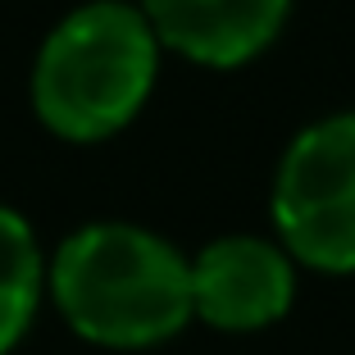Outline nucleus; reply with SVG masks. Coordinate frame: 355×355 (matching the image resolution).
Segmentation results:
<instances>
[{"instance_id":"obj_1","label":"nucleus","mask_w":355,"mask_h":355,"mask_svg":"<svg viewBox=\"0 0 355 355\" xmlns=\"http://www.w3.org/2000/svg\"><path fill=\"white\" fill-rule=\"evenodd\" d=\"M55 301L83 337L150 346L191 319V264L146 228L92 223L55 255Z\"/></svg>"},{"instance_id":"obj_2","label":"nucleus","mask_w":355,"mask_h":355,"mask_svg":"<svg viewBox=\"0 0 355 355\" xmlns=\"http://www.w3.org/2000/svg\"><path fill=\"white\" fill-rule=\"evenodd\" d=\"M155 78V32L146 14L96 0L46 37L32 69V105L60 137L96 141L141 110Z\"/></svg>"},{"instance_id":"obj_3","label":"nucleus","mask_w":355,"mask_h":355,"mask_svg":"<svg viewBox=\"0 0 355 355\" xmlns=\"http://www.w3.org/2000/svg\"><path fill=\"white\" fill-rule=\"evenodd\" d=\"M273 219L314 269H355V114L305 128L282 155Z\"/></svg>"},{"instance_id":"obj_4","label":"nucleus","mask_w":355,"mask_h":355,"mask_svg":"<svg viewBox=\"0 0 355 355\" xmlns=\"http://www.w3.org/2000/svg\"><path fill=\"white\" fill-rule=\"evenodd\" d=\"M292 305V264L255 237H223L191 264V310L214 328H264Z\"/></svg>"},{"instance_id":"obj_5","label":"nucleus","mask_w":355,"mask_h":355,"mask_svg":"<svg viewBox=\"0 0 355 355\" xmlns=\"http://www.w3.org/2000/svg\"><path fill=\"white\" fill-rule=\"evenodd\" d=\"M287 0H146L155 37L200 64H241L273 42Z\"/></svg>"},{"instance_id":"obj_6","label":"nucleus","mask_w":355,"mask_h":355,"mask_svg":"<svg viewBox=\"0 0 355 355\" xmlns=\"http://www.w3.org/2000/svg\"><path fill=\"white\" fill-rule=\"evenodd\" d=\"M37 278H42V260H37V241L32 228L0 205V355L23 337L37 305Z\"/></svg>"}]
</instances>
